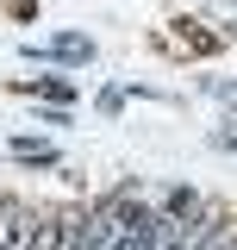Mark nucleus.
<instances>
[{"mask_svg":"<svg viewBox=\"0 0 237 250\" xmlns=\"http://www.w3.org/2000/svg\"><path fill=\"white\" fill-rule=\"evenodd\" d=\"M69 225H75V219H31L25 250H69Z\"/></svg>","mask_w":237,"mask_h":250,"instance_id":"obj_1","label":"nucleus"},{"mask_svg":"<svg viewBox=\"0 0 237 250\" xmlns=\"http://www.w3.org/2000/svg\"><path fill=\"white\" fill-rule=\"evenodd\" d=\"M25 238H31V213L0 207V250H25Z\"/></svg>","mask_w":237,"mask_h":250,"instance_id":"obj_2","label":"nucleus"}]
</instances>
